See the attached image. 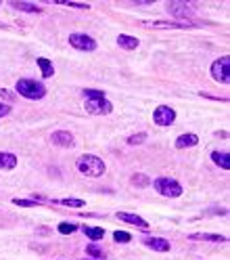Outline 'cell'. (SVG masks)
Wrapping results in <instances>:
<instances>
[{
    "label": "cell",
    "instance_id": "cell-1",
    "mask_svg": "<svg viewBox=\"0 0 230 260\" xmlns=\"http://www.w3.org/2000/svg\"><path fill=\"white\" fill-rule=\"evenodd\" d=\"M84 97H86V111L90 116H103V114H111V103L107 101L101 90H84Z\"/></svg>",
    "mask_w": 230,
    "mask_h": 260
},
{
    "label": "cell",
    "instance_id": "cell-2",
    "mask_svg": "<svg viewBox=\"0 0 230 260\" xmlns=\"http://www.w3.org/2000/svg\"><path fill=\"white\" fill-rule=\"evenodd\" d=\"M75 168L82 172V174H86V177H103L105 174V161L101 158H96V156H80L78 161H75Z\"/></svg>",
    "mask_w": 230,
    "mask_h": 260
},
{
    "label": "cell",
    "instance_id": "cell-3",
    "mask_svg": "<svg viewBox=\"0 0 230 260\" xmlns=\"http://www.w3.org/2000/svg\"><path fill=\"white\" fill-rule=\"evenodd\" d=\"M15 90H17L21 97H25V99H32V101H38V99H42V97L46 95L44 84L38 82V80H32V78H21L15 84Z\"/></svg>",
    "mask_w": 230,
    "mask_h": 260
},
{
    "label": "cell",
    "instance_id": "cell-4",
    "mask_svg": "<svg viewBox=\"0 0 230 260\" xmlns=\"http://www.w3.org/2000/svg\"><path fill=\"white\" fill-rule=\"evenodd\" d=\"M153 187H155L157 193H161L163 198H180L182 195V185H180L178 180L174 179H157L153 182Z\"/></svg>",
    "mask_w": 230,
    "mask_h": 260
},
{
    "label": "cell",
    "instance_id": "cell-5",
    "mask_svg": "<svg viewBox=\"0 0 230 260\" xmlns=\"http://www.w3.org/2000/svg\"><path fill=\"white\" fill-rule=\"evenodd\" d=\"M167 13H170V17H176L186 23L188 17H195V6L182 2V0H172V2H167Z\"/></svg>",
    "mask_w": 230,
    "mask_h": 260
},
{
    "label": "cell",
    "instance_id": "cell-6",
    "mask_svg": "<svg viewBox=\"0 0 230 260\" xmlns=\"http://www.w3.org/2000/svg\"><path fill=\"white\" fill-rule=\"evenodd\" d=\"M69 44L75 51H86V53L96 51V40L90 38L88 34H69Z\"/></svg>",
    "mask_w": 230,
    "mask_h": 260
},
{
    "label": "cell",
    "instance_id": "cell-7",
    "mask_svg": "<svg viewBox=\"0 0 230 260\" xmlns=\"http://www.w3.org/2000/svg\"><path fill=\"white\" fill-rule=\"evenodd\" d=\"M176 120V111L172 107H167V105H159V107L153 111V122L157 126H170Z\"/></svg>",
    "mask_w": 230,
    "mask_h": 260
},
{
    "label": "cell",
    "instance_id": "cell-8",
    "mask_svg": "<svg viewBox=\"0 0 230 260\" xmlns=\"http://www.w3.org/2000/svg\"><path fill=\"white\" fill-rule=\"evenodd\" d=\"M228 65H230V59H228V57H220L218 61H213V65H212V76H213L215 82H230Z\"/></svg>",
    "mask_w": 230,
    "mask_h": 260
},
{
    "label": "cell",
    "instance_id": "cell-9",
    "mask_svg": "<svg viewBox=\"0 0 230 260\" xmlns=\"http://www.w3.org/2000/svg\"><path fill=\"white\" fill-rule=\"evenodd\" d=\"M146 27H155V30H186V27H193V21H146Z\"/></svg>",
    "mask_w": 230,
    "mask_h": 260
},
{
    "label": "cell",
    "instance_id": "cell-10",
    "mask_svg": "<svg viewBox=\"0 0 230 260\" xmlns=\"http://www.w3.org/2000/svg\"><path fill=\"white\" fill-rule=\"evenodd\" d=\"M53 143L54 145H59V147H73L75 145V139L73 135L69 130H57V132H53Z\"/></svg>",
    "mask_w": 230,
    "mask_h": 260
},
{
    "label": "cell",
    "instance_id": "cell-11",
    "mask_svg": "<svg viewBox=\"0 0 230 260\" xmlns=\"http://www.w3.org/2000/svg\"><path fill=\"white\" fill-rule=\"evenodd\" d=\"M144 245H149V248H153L155 252H170V241L167 240H161V237H144L142 240Z\"/></svg>",
    "mask_w": 230,
    "mask_h": 260
},
{
    "label": "cell",
    "instance_id": "cell-12",
    "mask_svg": "<svg viewBox=\"0 0 230 260\" xmlns=\"http://www.w3.org/2000/svg\"><path fill=\"white\" fill-rule=\"evenodd\" d=\"M117 219L128 222V224H134V227H141V229H146L149 227V222H146L144 219H141L138 214H130V212H117Z\"/></svg>",
    "mask_w": 230,
    "mask_h": 260
},
{
    "label": "cell",
    "instance_id": "cell-13",
    "mask_svg": "<svg viewBox=\"0 0 230 260\" xmlns=\"http://www.w3.org/2000/svg\"><path fill=\"white\" fill-rule=\"evenodd\" d=\"M212 161L222 170H230V156L228 151H212Z\"/></svg>",
    "mask_w": 230,
    "mask_h": 260
},
{
    "label": "cell",
    "instance_id": "cell-14",
    "mask_svg": "<svg viewBox=\"0 0 230 260\" xmlns=\"http://www.w3.org/2000/svg\"><path fill=\"white\" fill-rule=\"evenodd\" d=\"M117 44H120V48H124V51H134V48H138V38L134 36H128V34H122V36H117Z\"/></svg>",
    "mask_w": 230,
    "mask_h": 260
},
{
    "label": "cell",
    "instance_id": "cell-15",
    "mask_svg": "<svg viewBox=\"0 0 230 260\" xmlns=\"http://www.w3.org/2000/svg\"><path fill=\"white\" fill-rule=\"evenodd\" d=\"M197 143H199V139H197V135H193V132H186V135H180L176 139V147H178V149H184V147H195Z\"/></svg>",
    "mask_w": 230,
    "mask_h": 260
},
{
    "label": "cell",
    "instance_id": "cell-16",
    "mask_svg": "<svg viewBox=\"0 0 230 260\" xmlns=\"http://www.w3.org/2000/svg\"><path fill=\"white\" fill-rule=\"evenodd\" d=\"M17 166V158L13 153L0 151V170H13Z\"/></svg>",
    "mask_w": 230,
    "mask_h": 260
},
{
    "label": "cell",
    "instance_id": "cell-17",
    "mask_svg": "<svg viewBox=\"0 0 230 260\" xmlns=\"http://www.w3.org/2000/svg\"><path fill=\"white\" fill-rule=\"evenodd\" d=\"M11 6L17 11H23V13H40L42 9L38 4H32V2H23V0H11Z\"/></svg>",
    "mask_w": 230,
    "mask_h": 260
},
{
    "label": "cell",
    "instance_id": "cell-18",
    "mask_svg": "<svg viewBox=\"0 0 230 260\" xmlns=\"http://www.w3.org/2000/svg\"><path fill=\"white\" fill-rule=\"evenodd\" d=\"M193 241H212V243H220L226 241L224 235H213V233H197V235H188Z\"/></svg>",
    "mask_w": 230,
    "mask_h": 260
},
{
    "label": "cell",
    "instance_id": "cell-19",
    "mask_svg": "<svg viewBox=\"0 0 230 260\" xmlns=\"http://www.w3.org/2000/svg\"><path fill=\"white\" fill-rule=\"evenodd\" d=\"M82 231H84V235H86L88 240H92V241H101L105 237V231L101 227H88V224H84Z\"/></svg>",
    "mask_w": 230,
    "mask_h": 260
},
{
    "label": "cell",
    "instance_id": "cell-20",
    "mask_svg": "<svg viewBox=\"0 0 230 260\" xmlns=\"http://www.w3.org/2000/svg\"><path fill=\"white\" fill-rule=\"evenodd\" d=\"M36 63H38V67H40V72H42V76H44V78H51V76L54 74L53 61H48V59H44V57H40Z\"/></svg>",
    "mask_w": 230,
    "mask_h": 260
},
{
    "label": "cell",
    "instance_id": "cell-21",
    "mask_svg": "<svg viewBox=\"0 0 230 260\" xmlns=\"http://www.w3.org/2000/svg\"><path fill=\"white\" fill-rule=\"evenodd\" d=\"M54 203H61V206H67V208H82L86 201L78 198H65V200H57Z\"/></svg>",
    "mask_w": 230,
    "mask_h": 260
},
{
    "label": "cell",
    "instance_id": "cell-22",
    "mask_svg": "<svg viewBox=\"0 0 230 260\" xmlns=\"http://www.w3.org/2000/svg\"><path fill=\"white\" fill-rule=\"evenodd\" d=\"M132 185H136V187H149L151 185V179L146 177V174H134V177H132Z\"/></svg>",
    "mask_w": 230,
    "mask_h": 260
},
{
    "label": "cell",
    "instance_id": "cell-23",
    "mask_svg": "<svg viewBox=\"0 0 230 260\" xmlns=\"http://www.w3.org/2000/svg\"><path fill=\"white\" fill-rule=\"evenodd\" d=\"M75 229H78V224H73V222H61L59 224V233H63V235H71V233H75Z\"/></svg>",
    "mask_w": 230,
    "mask_h": 260
},
{
    "label": "cell",
    "instance_id": "cell-24",
    "mask_svg": "<svg viewBox=\"0 0 230 260\" xmlns=\"http://www.w3.org/2000/svg\"><path fill=\"white\" fill-rule=\"evenodd\" d=\"M86 254L88 256H92V258H105V252L99 248V245H88V248H86Z\"/></svg>",
    "mask_w": 230,
    "mask_h": 260
},
{
    "label": "cell",
    "instance_id": "cell-25",
    "mask_svg": "<svg viewBox=\"0 0 230 260\" xmlns=\"http://www.w3.org/2000/svg\"><path fill=\"white\" fill-rule=\"evenodd\" d=\"M113 240H115L117 243H128V241L132 240V235L125 233V231H115V233H113Z\"/></svg>",
    "mask_w": 230,
    "mask_h": 260
},
{
    "label": "cell",
    "instance_id": "cell-26",
    "mask_svg": "<svg viewBox=\"0 0 230 260\" xmlns=\"http://www.w3.org/2000/svg\"><path fill=\"white\" fill-rule=\"evenodd\" d=\"M13 203H15V206H21V208H36V206H38V201H32V200H19V198L13 200Z\"/></svg>",
    "mask_w": 230,
    "mask_h": 260
},
{
    "label": "cell",
    "instance_id": "cell-27",
    "mask_svg": "<svg viewBox=\"0 0 230 260\" xmlns=\"http://www.w3.org/2000/svg\"><path fill=\"white\" fill-rule=\"evenodd\" d=\"M144 140H146V135L144 132H138V135H132L128 139V145H141V143H144Z\"/></svg>",
    "mask_w": 230,
    "mask_h": 260
},
{
    "label": "cell",
    "instance_id": "cell-28",
    "mask_svg": "<svg viewBox=\"0 0 230 260\" xmlns=\"http://www.w3.org/2000/svg\"><path fill=\"white\" fill-rule=\"evenodd\" d=\"M0 97H2V99H6V101H13V99H15V95H13L11 90H6V88H0Z\"/></svg>",
    "mask_w": 230,
    "mask_h": 260
},
{
    "label": "cell",
    "instance_id": "cell-29",
    "mask_svg": "<svg viewBox=\"0 0 230 260\" xmlns=\"http://www.w3.org/2000/svg\"><path fill=\"white\" fill-rule=\"evenodd\" d=\"M9 114H11V105H4V103H0V118L9 116Z\"/></svg>",
    "mask_w": 230,
    "mask_h": 260
},
{
    "label": "cell",
    "instance_id": "cell-30",
    "mask_svg": "<svg viewBox=\"0 0 230 260\" xmlns=\"http://www.w3.org/2000/svg\"><path fill=\"white\" fill-rule=\"evenodd\" d=\"M0 27H6V25H4V23H0Z\"/></svg>",
    "mask_w": 230,
    "mask_h": 260
}]
</instances>
